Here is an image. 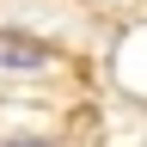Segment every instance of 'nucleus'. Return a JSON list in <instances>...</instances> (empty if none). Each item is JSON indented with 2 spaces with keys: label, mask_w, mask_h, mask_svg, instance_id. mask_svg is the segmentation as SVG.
Here are the masks:
<instances>
[{
  "label": "nucleus",
  "mask_w": 147,
  "mask_h": 147,
  "mask_svg": "<svg viewBox=\"0 0 147 147\" xmlns=\"http://www.w3.org/2000/svg\"><path fill=\"white\" fill-rule=\"evenodd\" d=\"M61 61H67L61 43H49L37 31H18V25H0V74H55Z\"/></svg>",
  "instance_id": "f257e3e1"
},
{
  "label": "nucleus",
  "mask_w": 147,
  "mask_h": 147,
  "mask_svg": "<svg viewBox=\"0 0 147 147\" xmlns=\"http://www.w3.org/2000/svg\"><path fill=\"white\" fill-rule=\"evenodd\" d=\"M0 147H55V141H49V135H6Z\"/></svg>",
  "instance_id": "f03ea898"
}]
</instances>
